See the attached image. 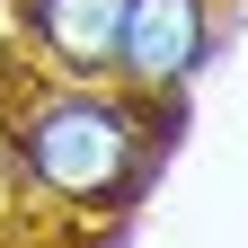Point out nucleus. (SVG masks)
Here are the masks:
<instances>
[{
  "mask_svg": "<svg viewBox=\"0 0 248 248\" xmlns=\"http://www.w3.org/2000/svg\"><path fill=\"white\" fill-rule=\"evenodd\" d=\"M18 151L36 169L45 195L62 204H115L124 186L142 177V115L115 98H89V89H62V98L27 107Z\"/></svg>",
  "mask_w": 248,
  "mask_h": 248,
  "instance_id": "1",
  "label": "nucleus"
},
{
  "mask_svg": "<svg viewBox=\"0 0 248 248\" xmlns=\"http://www.w3.org/2000/svg\"><path fill=\"white\" fill-rule=\"evenodd\" d=\"M204 36H213V9H204V0H124L107 62L133 89H177V80H195Z\"/></svg>",
  "mask_w": 248,
  "mask_h": 248,
  "instance_id": "2",
  "label": "nucleus"
},
{
  "mask_svg": "<svg viewBox=\"0 0 248 248\" xmlns=\"http://www.w3.org/2000/svg\"><path fill=\"white\" fill-rule=\"evenodd\" d=\"M115 9L124 0H27V27H36V45L62 62V71H107L115 53Z\"/></svg>",
  "mask_w": 248,
  "mask_h": 248,
  "instance_id": "3",
  "label": "nucleus"
}]
</instances>
